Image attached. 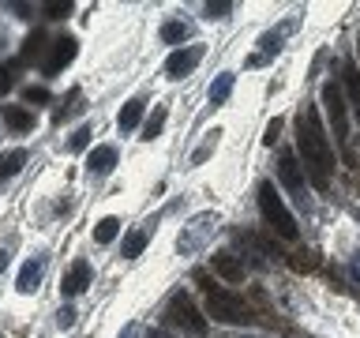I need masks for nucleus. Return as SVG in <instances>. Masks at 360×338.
<instances>
[{
	"label": "nucleus",
	"mask_w": 360,
	"mask_h": 338,
	"mask_svg": "<svg viewBox=\"0 0 360 338\" xmlns=\"http://www.w3.org/2000/svg\"><path fill=\"white\" fill-rule=\"evenodd\" d=\"M278 177H281V184L289 188V196H297L304 203V196H308V177H304V169H300V162H297L292 151H285L278 158Z\"/></svg>",
	"instance_id": "nucleus-6"
},
{
	"label": "nucleus",
	"mask_w": 360,
	"mask_h": 338,
	"mask_svg": "<svg viewBox=\"0 0 360 338\" xmlns=\"http://www.w3.org/2000/svg\"><path fill=\"white\" fill-rule=\"evenodd\" d=\"M72 11V0H60V4H45V15L49 19H64Z\"/></svg>",
	"instance_id": "nucleus-28"
},
{
	"label": "nucleus",
	"mask_w": 360,
	"mask_h": 338,
	"mask_svg": "<svg viewBox=\"0 0 360 338\" xmlns=\"http://www.w3.org/2000/svg\"><path fill=\"white\" fill-rule=\"evenodd\" d=\"M143 248H146V233L143 230H131L128 237H124V244H120V256L124 259H139Z\"/></svg>",
	"instance_id": "nucleus-17"
},
{
	"label": "nucleus",
	"mask_w": 360,
	"mask_h": 338,
	"mask_svg": "<svg viewBox=\"0 0 360 338\" xmlns=\"http://www.w3.org/2000/svg\"><path fill=\"white\" fill-rule=\"evenodd\" d=\"M8 90H11V72H8L4 64H0V98H4Z\"/></svg>",
	"instance_id": "nucleus-30"
},
{
	"label": "nucleus",
	"mask_w": 360,
	"mask_h": 338,
	"mask_svg": "<svg viewBox=\"0 0 360 338\" xmlns=\"http://www.w3.org/2000/svg\"><path fill=\"white\" fill-rule=\"evenodd\" d=\"M22 98L34 101V106H45V101H49V90H45V87H27V90H22Z\"/></svg>",
	"instance_id": "nucleus-27"
},
{
	"label": "nucleus",
	"mask_w": 360,
	"mask_h": 338,
	"mask_svg": "<svg viewBox=\"0 0 360 338\" xmlns=\"http://www.w3.org/2000/svg\"><path fill=\"white\" fill-rule=\"evenodd\" d=\"M210 267L218 270V275H221L225 282H240V278H244V267L236 263V259H233L229 252H218V256H210Z\"/></svg>",
	"instance_id": "nucleus-12"
},
{
	"label": "nucleus",
	"mask_w": 360,
	"mask_h": 338,
	"mask_svg": "<svg viewBox=\"0 0 360 338\" xmlns=\"http://www.w3.org/2000/svg\"><path fill=\"white\" fill-rule=\"evenodd\" d=\"M90 135H94V132H90V124H79V128L72 132V139H68V146H72V151H83V146L90 143Z\"/></svg>",
	"instance_id": "nucleus-22"
},
{
	"label": "nucleus",
	"mask_w": 360,
	"mask_h": 338,
	"mask_svg": "<svg viewBox=\"0 0 360 338\" xmlns=\"http://www.w3.org/2000/svg\"><path fill=\"white\" fill-rule=\"evenodd\" d=\"M165 315H169V323L184 327V331H191V334H202V331H207V315L195 308V301H191L188 293H173V297H169Z\"/></svg>",
	"instance_id": "nucleus-5"
},
{
	"label": "nucleus",
	"mask_w": 360,
	"mask_h": 338,
	"mask_svg": "<svg viewBox=\"0 0 360 338\" xmlns=\"http://www.w3.org/2000/svg\"><path fill=\"white\" fill-rule=\"evenodd\" d=\"M180 38H184V23H165V27H162V42H169V45H176Z\"/></svg>",
	"instance_id": "nucleus-23"
},
{
	"label": "nucleus",
	"mask_w": 360,
	"mask_h": 338,
	"mask_svg": "<svg viewBox=\"0 0 360 338\" xmlns=\"http://www.w3.org/2000/svg\"><path fill=\"white\" fill-rule=\"evenodd\" d=\"M356 49H360V38H356Z\"/></svg>",
	"instance_id": "nucleus-33"
},
{
	"label": "nucleus",
	"mask_w": 360,
	"mask_h": 338,
	"mask_svg": "<svg viewBox=\"0 0 360 338\" xmlns=\"http://www.w3.org/2000/svg\"><path fill=\"white\" fill-rule=\"evenodd\" d=\"M75 38L72 34H64V38H56V42H49V56H45L41 61V75H56L60 72V68H68L75 61Z\"/></svg>",
	"instance_id": "nucleus-7"
},
{
	"label": "nucleus",
	"mask_w": 360,
	"mask_h": 338,
	"mask_svg": "<svg viewBox=\"0 0 360 338\" xmlns=\"http://www.w3.org/2000/svg\"><path fill=\"white\" fill-rule=\"evenodd\" d=\"M4 124L11 132H30L34 128V113H27L22 106H4Z\"/></svg>",
	"instance_id": "nucleus-13"
},
{
	"label": "nucleus",
	"mask_w": 360,
	"mask_h": 338,
	"mask_svg": "<svg viewBox=\"0 0 360 338\" xmlns=\"http://www.w3.org/2000/svg\"><path fill=\"white\" fill-rule=\"evenodd\" d=\"M323 109H326V117H330L334 143L349 154V101L342 94V83H326L323 87Z\"/></svg>",
	"instance_id": "nucleus-4"
},
{
	"label": "nucleus",
	"mask_w": 360,
	"mask_h": 338,
	"mask_svg": "<svg viewBox=\"0 0 360 338\" xmlns=\"http://www.w3.org/2000/svg\"><path fill=\"white\" fill-rule=\"evenodd\" d=\"M112 165H117V146H109V143L94 146V151H90V158H86V173H94V177L112 173Z\"/></svg>",
	"instance_id": "nucleus-10"
},
{
	"label": "nucleus",
	"mask_w": 360,
	"mask_h": 338,
	"mask_svg": "<svg viewBox=\"0 0 360 338\" xmlns=\"http://www.w3.org/2000/svg\"><path fill=\"white\" fill-rule=\"evenodd\" d=\"M259 49H263V56H274L281 49V34H263V38H259Z\"/></svg>",
	"instance_id": "nucleus-24"
},
{
	"label": "nucleus",
	"mask_w": 360,
	"mask_h": 338,
	"mask_svg": "<svg viewBox=\"0 0 360 338\" xmlns=\"http://www.w3.org/2000/svg\"><path fill=\"white\" fill-rule=\"evenodd\" d=\"M38 282H41V259H34V263H27V267L19 270L15 289L19 293H34V289H38Z\"/></svg>",
	"instance_id": "nucleus-15"
},
{
	"label": "nucleus",
	"mask_w": 360,
	"mask_h": 338,
	"mask_svg": "<svg viewBox=\"0 0 360 338\" xmlns=\"http://www.w3.org/2000/svg\"><path fill=\"white\" fill-rule=\"evenodd\" d=\"M45 42H49V38H45V30H34L30 38L22 42V61H38L41 49H45Z\"/></svg>",
	"instance_id": "nucleus-20"
},
{
	"label": "nucleus",
	"mask_w": 360,
	"mask_h": 338,
	"mask_svg": "<svg viewBox=\"0 0 360 338\" xmlns=\"http://www.w3.org/2000/svg\"><path fill=\"white\" fill-rule=\"evenodd\" d=\"M342 94H345V101L356 109V117H360V68L353 61L342 64Z\"/></svg>",
	"instance_id": "nucleus-11"
},
{
	"label": "nucleus",
	"mask_w": 360,
	"mask_h": 338,
	"mask_svg": "<svg viewBox=\"0 0 360 338\" xmlns=\"http://www.w3.org/2000/svg\"><path fill=\"white\" fill-rule=\"evenodd\" d=\"M56 323H60V327H72V323H75V312H72V308H60V312H56Z\"/></svg>",
	"instance_id": "nucleus-31"
},
{
	"label": "nucleus",
	"mask_w": 360,
	"mask_h": 338,
	"mask_svg": "<svg viewBox=\"0 0 360 338\" xmlns=\"http://www.w3.org/2000/svg\"><path fill=\"white\" fill-rule=\"evenodd\" d=\"M195 278L202 286V297H207L202 315H210V320H218V323H252V308H248L236 293H229L214 278H207V270H195Z\"/></svg>",
	"instance_id": "nucleus-2"
},
{
	"label": "nucleus",
	"mask_w": 360,
	"mask_h": 338,
	"mask_svg": "<svg viewBox=\"0 0 360 338\" xmlns=\"http://www.w3.org/2000/svg\"><path fill=\"white\" fill-rule=\"evenodd\" d=\"M22 165H27V151H4L0 154V180L15 177Z\"/></svg>",
	"instance_id": "nucleus-16"
},
{
	"label": "nucleus",
	"mask_w": 360,
	"mask_h": 338,
	"mask_svg": "<svg viewBox=\"0 0 360 338\" xmlns=\"http://www.w3.org/2000/svg\"><path fill=\"white\" fill-rule=\"evenodd\" d=\"M259 214H263L266 230H274L281 241H297V237H300V230H297V222H292L289 207L281 203L278 188L270 184V180H263V184H259Z\"/></svg>",
	"instance_id": "nucleus-3"
},
{
	"label": "nucleus",
	"mask_w": 360,
	"mask_h": 338,
	"mask_svg": "<svg viewBox=\"0 0 360 338\" xmlns=\"http://www.w3.org/2000/svg\"><path fill=\"white\" fill-rule=\"evenodd\" d=\"M162 128H165V106H158V109H154V117L143 124V139H146V143L158 139V135H162Z\"/></svg>",
	"instance_id": "nucleus-21"
},
{
	"label": "nucleus",
	"mask_w": 360,
	"mask_h": 338,
	"mask_svg": "<svg viewBox=\"0 0 360 338\" xmlns=\"http://www.w3.org/2000/svg\"><path fill=\"white\" fill-rule=\"evenodd\" d=\"M143 106H146V101H143V98H131V101H128V106H124V109H120V117H117V128H120V132H131V128H135V124H139V120H143Z\"/></svg>",
	"instance_id": "nucleus-14"
},
{
	"label": "nucleus",
	"mask_w": 360,
	"mask_h": 338,
	"mask_svg": "<svg viewBox=\"0 0 360 338\" xmlns=\"http://www.w3.org/2000/svg\"><path fill=\"white\" fill-rule=\"evenodd\" d=\"M202 61V49L199 45H184V49H176V53H169V61H165V75L169 79H184L195 72V64Z\"/></svg>",
	"instance_id": "nucleus-8"
},
{
	"label": "nucleus",
	"mask_w": 360,
	"mask_h": 338,
	"mask_svg": "<svg viewBox=\"0 0 360 338\" xmlns=\"http://www.w3.org/2000/svg\"><path fill=\"white\" fill-rule=\"evenodd\" d=\"M233 11L229 0H214V4H207V19H225Z\"/></svg>",
	"instance_id": "nucleus-26"
},
{
	"label": "nucleus",
	"mask_w": 360,
	"mask_h": 338,
	"mask_svg": "<svg viewBox=\"0 0 360 338\" xmlns=\"http://www.w3.org/2000/svg\"><path fill=\"white\" fill-rule=\"evenodd\" d=\"M278 132H281V120L274 117V120H270V124H266V132H263V143L270 146V143H274V139H278Z\"/></svg>",
	"instance_id": "nucleus-29"
},
{
	"label": "nucleus",
	"mask_w": 360,
	"mask_h": 338,
	"mask_svg": "<svg viewBox=\"0 0 360 338\" xmlns=\"http://www.w3.org/2000/svg\"><path fill=\"white\" fill-rule=\"evenodd\" d=\"M4 263H8V256H4V252H0V270H4Z\"/></svg>",
	"instance_id": "nucleus-32"
},
{
	"label": "nucleus",
	"mask_w": 360,
	"mask_h": 338,
	"mask_svg": "<svg viewBox=\"0 0 360 338\" xmlns=\"http://www.w3.org/2000/svg\"><path fill=\"white\" fill-rule=\"evenodd\" d=\"M117 233H120V218H112V214H109V218L98 222L94 241H98V244H109V241H117Z\"/></svg>",
	"instance_id": "nucleus-19"
},
{
	"label": "nucleus",
	"mask_w": 360,
	"mask_h": 338,
	"mask_svg": "<svg viewBox=\"0 0 360 338\" xmlns=\"http://www.w3.org/2000/svg\"><path fill=\"white\" fill-rule=\"evenodd\" d=\"M218 135H221V132L214 128V132H210V139H207V143H202L199 151H195V165H199V162H207V158L214 154V146H218Z\"/></svg>",
	"instance_id": "nucleus-25"
},
{
	"label": "nucleus",
	"mask_w": 360,
	"mask_h": 338,
	"mask_svg": "<svg viewBox=\"0 0 360 338\" xmlns=\"http://www.w3.org/2000/svg\"><path fill=\"white\" fill-rule=\"evenodd\" d=\"M297 151H300V169L308 177V184L315 192H326L334 177V151H330V135H326L323 117L315 106H308L297 117Z\"/></svg>",
	"instance_id": "nucleus-1"
},
{
	"label": "nucleus",
	"mask_w": 360,
	"mask_h": 338,
	"mask_svg": "<svg viewBox=\"0 0 360 338\" xmlns=\"http://www.w3.org/2000/svg\"><path fill=\"white\" fill-rule=\"evenodd\" d=\"M90 278H94L90 263H86V259H75V263L68 267V275H64V282H60V289L68 293V297H75V293H83V289L90 286Z\"/></svg>",
	"instance_id": "nucleus-9"
},
{
	"label": "nucleus",
	"mask_w": 360,
	"mask_h": 338,
	"mask_svg": "<svg viewBox=\"0 0 360 338\" xmlns=\"http://www.w3.org/2000/svg\"><path fill=\"white\" fill-rule=\"evenodd\" d=\"M229 90H233V72H221V75L210 83V106H225Z\"/></svg>",
	"instance_id": "nucleus-18"
}]
</instances>
